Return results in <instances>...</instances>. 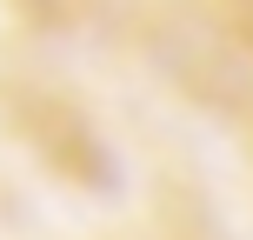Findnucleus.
Masks as SVG:
<instances>
[{"label":"nucleus","mask_w":253,"mask_h":240,"mask_svg":"<svg viewBox=\"0 0 253 240\" xmlns=\"http://www.w3.org/2000/svg\"><path fill=\"white\" fill-rule=\"evenodd\" d=\"M193 240H200V234H193Z\"/></svg>","instance_id":"nucleus-5"},{"label":"nucleus","mask_w":253,"mask_h":240,"mask_svg":"<svg viewBox=\"0 0 253 240\" xmlns=\"http://www.w3.org/2000/svg\"><path fill=\"white\" fill-rule=\"evenodd\" d=\"M160 67L173 74V87L187 94L200 114H213L233 140H240V153L253 167V60L247 53L227 47L213 27H200L173 0V13H167V27H160Z\"/></svg>","instance_id":"nucleus-2"},{"label":"nucleus","mask_w":253,"mask_h":240,"mask_svg":"<svg viewBox=\"0 0 253 240\" xmlns=\"http://www.w3.org/2000/svg\"><path fill=\"white\" fill-rule=\"evenodd\" d=\"M0 127H7V140L47 180H60L67 193H107L114 187L107 127L93 120V107L80 100L67 80L34 74V67H0Z\"/></svg>","instance_id":"nucleus-1"},{"label":"nucleus","mask_w":253,"mask_h":240,"mask_svg":"<svg viewBox=\"0 0 253 240\" xmlns=\"http://www.w3.org/2000/svg\"><path fill=\"white\" fill-rule=\"evenodd\" d=\"M93 7L100 0H7V13L34 34H74V27L93 20Z\"/></svg>","instance_id":"nucleus-4"},{"label":"nucleus","mask_w":253,"mask_h":240,"mask_svg":"<svg viewBox=\"0 0 253 240\" xmlns=\"http://www.w3.org/2000/svg\"><path fill=\"white\" fill-rule=\"evenodd\" d=\"M180 7H187L200 27H213L227 47H240L253 60V0H180Z\"/></svg>","instance_id":"nucleus-3"}]
</instances>
